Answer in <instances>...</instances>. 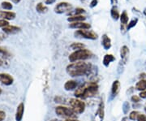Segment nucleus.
Listing matches in <instances>:
<instances>
[{"instance_id":"obj_1","label":"nucleus","mask_w":146,"mask_h":121,"mask_svg":"<svg viewBox=\"0 0 146 121\" xmlns=\"http://www.w3.org/2000/svg\"><path fill=\"white\" fill-rule=\"evenodd\" d=\"M93 65L91 63L78 61L70 63L67 66L66 71L69 76L72 77L82 76H89L93 72Z\"/></svg>"},{"instance_id":"obj_2","label":"nucleus","mask_w":146,"mask_h":121,"mask_svg":"<svg viewBox=\"0 0 146 121\" xmlns=\"http://www.w3.org/2000/svg\"><path fill=\"white\" fill-rule=\"evenodd\" d=\"M98 84L94 81L85 82L76 90L74 94L80 99H86L94 97L98 92Z\"/></svg>"},{"instance_id":"obj_3","label":"nucleus","mask_w":146,"mask_h":121,"mask_svg":"<svg viewBox=\"0 0 146 121\" xmlns=\"http://www.w3.org/2000/svg\"><path fill=\"white\" fill-rule=\"evenodd\" d=\"M93 56V53L90 51L88 49H82V50H79V51H76L73 53H72L68 59L70 62L74 63V62H78V61H84L86 59H89Z\"/></svg>"},{"instance_id":"obj_4","label":"nucleus","mask_w":146,"mask_h":121,"mask_svg":"<svg viewBox=\"0 0 146 121\" xmlns=\"http://www.w3.org/2000/svg\"><path fill=\"white\" fill-rule=\"evenodd\" d=\"M56 115L61 117H64L67 119H76V114L72 108H69L64 106H58L55 108Z\"/></svg>"},{"instance_id":"obj_5","label":"nucleus","mask_w":146,"mask_h":121,"mask_svg":"<svg viewBox=\"0 0 146 121\" xmlns=\"http://www.w3.org/2000/svg\"><path fill=\"white\" fill-rule=\"evenodd\" d=\"M69 105L76 114H82L85 111V102L80 98H71L69 100Z\"/></svg>"},{"instance_id":"obj_6","label":"nucleus","mask_w":146,"mask_h":121,"mask_svg":"<svg viewBox=\"0 0 146 121\" xmlns=\"http://www.w3.org/2000/svg\"><path fill=\"white\" fill-rule=\"evenodd\" d=\"M75 36L77 37H82L89 40H96L98 39V34L95 32L89 29H80L75 32Z\"/></svg>"},{"instance_id":"obj_7","label":"nucleus","mask_w":146,"mask_h":121,"mask_svg":"<svg viewBox=\"0 0 146 121\" xmlns=\"http://www.w3.org/2000/svg\"><path fill=\"white\" fill-rule=\"evenodd\" d=\"M72 9V5L69 3L68 2H61L58 3L54 7V12L58 14H63V13H67L70 12Z\"/></svg>"},{"instance_id":"obj_8","label":"nucleus","mask_w":146,"mask_h":121,"mask_svg":"<svg viewBox=\"0 0 146 121\" xmlns=\"http://www.w3.org/2000/svg\"><path fill=\"white\" fill-rule=\"evenodd\" d=\"M129 54L130 51L129 48L127 46H123L120 49V57H121V61H120V66H124L129 58Z\"/></svg>"},{"instance_id":"obj_9","label":"nucleus","mask_w":146,"mask_h":121,"mask_svg":"<svg viewBox=\"0 0 146 121\" xmlns=\"http://www.w3.org/2000/svg\"><path fill=\"white\" fill-rule=\"evenodd\" d=\"M14 82V78L7 73H0V83L4 85H11Z\"/></svg>"},{"instance_id":"obj_10","label":"nucleus","mask_w":146,"mask_h":121,"mask_svg":"<svg viewBox=\"0 0 146 121\" xmlns=\"http://www.w3.org/2000/svg\"><path fill=\"white\" fill-rule=\"evenodd\" d=\"M69 27L72 29H89L91 28V25L89 23L84 22V21H80V22H74L71 23L69 25Z\"/></svg>"},{"instance_id":"obj_11","label":"nucleus","mask_w":146,"mask_h":121,"mask_svg":"<svg viewBox=\"0 0 146 121\" xmlns=\"http://www.w3.org/2000/svg\"><path fill=\"white\" fill-rule=\"evenodd\" d=\"M120 22H121V30H124L125 28H127V25H128V20L129 17L126 11H123L122 14L120 15Z\"/></svg>"},{"instance_id":"obj_12","label":"nucleus","mask_w":146,"mask_h":121,"mask_svg":"<svg viewBox=\"0 0 146 121\" xmlns=\"http://www.w3.org/2000/svg\"><path fill=\"white\" fill-rule=\"evenodd\" d=\"M24 112H25V104L24 102H21L16 109V121H21L23 119L24 116Z\"/></svg>"},{"instance_id":"obj_13","label":"nucleus","mask_w":146,"mask_h":121,"mask_svg":"<svg viewBox=\"0 0 146 121\" xmlns=\"http://www.w3.org/2000/svg\"><path fill=\"white\" fill-rule=\"evenodd\" d=\"M96 116H98L99 117L100 121H102L104 120L105 103L103 100H101V102H100L99 105H98V108L97 112H96Z\"/></svg>"},{"instance_id":"obj_14","label":"nucleus","mask_w":146,"mask_h":121,"mask_svg":"<svg viewBox=\"0 0 146 121\" xmlns=\"http://www.w3.org/2000/svg\"><path fill=\"white\" fill-rule=\"evenodd\" d=\"M21 29L18 26H14V25H7V26L3 28V31L7 33V34H15L21 31Z\"/></svg>"},{"instance_id":"obj_15","label":"nucleus","mask_w":146,"mask_h":121,"mask_svg":"<svg viewBox=\"0 0 146 121\" xmlns=\"http://www.w3.org/2000/svg\"><path fill=\"white\" fill-rule=\"evenodd\" d=\"M120 91V82L116 80L113 82L112 86H111V96L112 98H115V96H117L118 94L119 93Z\"/></svg>"},{"instance_id":"obj_16","label":"nucleus","mask_w":146,"mask_h":121,"mask_svg":"<svg viewBox=\"0 0 146 121\" xmlns=\"http://www.w3.org/2000/svg\"><path fill=\"white\" fill-rule=\"evenodd\" d=\"M16 17V13L12 11H0V18L3 20H13Z\"/></svg>"},{"instance_id":"obj_17","label":"nucleus","mask_w":146,"mask_h":121,"mask_svg":"<svg viewBox=\"0 0 146 121\" xmlns=\"http://www.w3.org/2000/svg\"><path fill=\"white\" fill-rule=\"evenodd\" d=\"M102 47H103L105 50H106V51L110 49L111 46H112L111 40L106 34L102 35Z\"/></svg>"},{"instance_id":"obj_18","label":"nucleus","mask_w":146,"mask_h":121,"mask_svg":"<svg viewBox=\"0 0 146 121\" xmlns=\"http://www.w3.org/2000/svg\"><path fill=\"white\" fill-rule=\"evenodd\" d=\"M77 85H78V83H77L76 80H68L64 84V89H65V90H67V91H71V90L76 89Z\"/></svg>"},{"instance_id":"obj_19","label":"nucleus","mask_w":146,"mask_h":121,"mask_svg":"<svg viewBox=\"0 0 146 121\" xmlns=\"http://www.w3.org/2000/svg\"><path fill=\"white\" fill-rule=\"evenodd\" d=\"M115 60V57L113 55H110V54H106L103 57V59H102V63L104 64L105 67H109L110 63L113 61Z\"/></svg>"},{"instance_id":"obj_20","label":"nucleus","mask_w":146,"mask_h":121,"mask_svg":"<svg viewBox=\"0 0 146 121\" xmlns=\"http://www.w3.org/2000/svg\"><path fill=\"white\" fill-rule=\"evenodd\" d=\"M86 20L85 16H69L68 18V21H69L70 23H74V22H80V21H84Z\"/></svg>"},{"instance_id":"obj_21","label":"nucleus","mask_w":146,"mask_h":121,"mask_svg":"<svg viewBox=\"0 0 146 121\" xmlns=\"http://www.w3.org/2000/svg\"><path fill=\"white\" fill-rule=\"evenodd\" d=\"M110 16L113 18V20H115V21H118L120 18V14L116 6L112 7L111 10H110Z\"/></svg>"},{"instance_id":"obj_22","label":"nucleus","mask_w":146,"mask_h":121,"mask_svg":"<svg viewBox=\"0 0 146 121\" xmlns=\"http://www.w3.org/2000/svg\"><path fill=\"white\" fill-rule=\"evenodd\" d=\"M136 89L139 91L146 90V80H140L136 84Z\"/></svg>"},{"instance_id":"obj_23","label":"nucleus","mask_w":146,"mask_h":121,"mask_svg":"<svg viewBox=\"0 0 146 121\" xmlns=\"http://www.w3.org/2000/svg\"><path fill=\"white\" fill-rule=\"evenodd\" d=\"M70 48L76 51H79V50H82V49H84L85 48V46L84 44L81 43V42H73L72 44L70 46Z\"/></svg>"},{"instance_id":"obj_24","label":"nucleus","mask_w":146,"mask_h":121,"mask_svg":"<svg viewBox=\"0 0 146 121\" xmlns=\"http://www.w3.org/2000/svg\"><path fill=\"white\" fill-rule=\"evenodd\" d=\"M36 10L39 13H46L48 11V7L46 5H44L42 3H39L36 4Z\"/></svg>"},{"instance_id":"obj_25","label":"nucleus","mask_w":146,"mask_h":121,"mask_svg":"<svg viewBox=\"0 0 146 121\" xmlns=\"http://www.w3.org/2000/svg\"><path fill=\"white\" fill-rule=\"evenodd\" d=\"M85 12V10L84 9V8H80V7H77V8H76L74 11H71L70 12H69V14H70V16H80V15H82L83 13Z\"/></svg>"},{"instance_id":"obj_26","label":"nucleus","mask_w":146,"mask_h":121,"mask_svg":"<svg viewBox=\"0 0 146 121\" xmlns=\"http://www.w3.org/2000/svg\"><path fill=\"white\" fill-rule=\"evenodd\" d=\"M137 22H138V19H137V18L133 19L132 21H130V23H128V25H127L126 29H127V30H130L131 28H133V27L136 26V24H137Z\"/></svg>"},{"instance_id":"obj_27","label":"nucleus","mask_w":146,"mask_h":121,"mask_svg":"<svg viewBox=\"0 0 146 121\" xmlns=\"http://www.w3.org/2000/svg\"><path fill=\"white\" fill-rule=\"evenodd\" d=\"M0 56L2 57H5V58H7V57H10V53L8 52L7 50H6L4 48L0 47Z\"/></svg>"},{"instance_id":"obj_28","label":"nucleus","mask_w":146,"mask_h":121,"mask_svg":"<svg viewBox=\"0 0 146 121\" xmlns=\"http://www.w3.org/2000/svg\"><path fill=\"white\" fill-rule=\"evenodd\" d=\"M1 6H2V7L3 8V9H6V10H11V9H12V7H13V6L12 4L9 3V2H3L2 3H1Z\"/></svg>"},{"instance_id":"obj_29","label":"nucleus","mask_w":146,"mask_h":121,"mask_svg":"<svg viewBox=\"0 0 146 121\" xmlns=\"http://www.w3.org/2000/svg\"><path fill=\"white\" fill-rule=\"evenodd\" d=\"M130 104H129V102H123V113L124 114H127L128 113V111H130Z\"/></svg>"},{"instance_id":"obj_30","label":"nucleus","mask_w":146,"mask_h":121,"mask_svg":"<svg viewBox=\"0 0 146 121\" xmlns=\"http://www.w3.org/2000/svg\"><path fill=\"white\" fill-rule=\"evenodd\" d=\"M139 115H140V112H139V111H131L130 113V115H129V119L131 120H137V117H138Z\"/></svg>"},{"instance_id":"obj_31","label":"nucleus","mask_w":146,"mask_h":121,"mask_svg":"<svg viewBox=\"0 0 146 121\" xmlns=\"http://www.w3.org/2000/svg\"><path fill=\"white\" fill-rule=\"evenodd\" d=\"M131 101L132 102H134V103H138V102H141V98H140V96L133 95V96H131Z\"/></svg>"},{"instance_id":"obj_32","label":"nucleus","mask_w":146,"mask_h":121,"mask_svg":"<svg viewBox=\"0 0 146 121\" xmlns=\"http://www.w3.org/2000/svg\"><path fill=\"white\" fill-rule=\"evenodd\" d=\"M7 25H9V23H8V21H7V20L0 19V27H2V28H4V27L7 26Z\"/></svg>"},{"instance_id":"obj_33","label":"nucleus","mask_w":146,"mask_h":121,"mask_svg":"<svg viewBox=\"0 0 146 121\" xmlns=\"http://www.w3.org/2000/svg\"><path fill=\"white\" fill-rule=\"evenodd\" d=\"M137 121H146V116L145 115H144V114H141L140 113V115L138 116L137 117Z\"/></svg>"},{"instance_id":"obj_34","label":"nucleus","mask_w":146,"mask_h":121,"mask_svg":"<svg viewBox=\"0 0 146 121\" xmlns=\"http://www.w3.org/2000/svg\"><path fill=\"white\" fill-rule=\"evenodd\" d=\"M63 100H64V98H63L60 97V96H57V97L54 98V102H58V103L63 102Z\"/></svg>"},{"instance_id":"obj_35","label":"nucleus","mask_w":146,"mask_h":121,"mask_svg":"<svg viewBox=\"0 0 146 121\" xmlns=\"http://www.w3.org/2000/svg\"><path fill=\"white\" fill-rule=\"evenodd\" d=\"M6 118V113L3 111H0V121H3Z\"/></svg>"},{"instance_id":"obj_36","label":"nucleus","mask_w":146,"mask_h":121,"mask_svg":"<svg viewBox=\"0 0 146 121\" xmlns=\"http://www.w3.org/2000/svg\"><path fill=\"white\" fill-rule=\"evenodd\" d=\"M55 2H56V0H44L45 4H46V5H51Z\"/></svg>"},{"instance_id":"obj_37","label":"nucleus","mask_w":146,"mask_h":121,"mask_svg":"<svg viewBox=\"0 0 146 121\" xmlns=\"http://www.w3.org/2000/svg\"><path fill=\"white\" fill-rule=\"evenodd\" d=\"M98 0H92L91 3H90V7H94L98 5Z\"/></svg>"},{"instance_id":"obj_38","label":"nucleus","mask_w":146,"mask_h":121,"mask_svg":"<svg viewBox=\"0 0 146 121\" xmlns=\"http://www.w3.org/2000/svg\"><path fill=\"white\" fill-rule=\"evenodd\" d=\"M139 96H140L141 98H143V99L146 98V90H145V91H141V93H140V94H139Z\"/></svg>"},{"instance_id":"obj_39","label":"nucleus","mask_w":146,"mask_h":121,"mask_svg":"<svg viewBox=\"0 0 146 121\" xmlns=\"http://www.w3.org/2000/svg\"><path fill=\"white\" fill-rule=\"evenodd\" d=\"M110 3H111L113 5H115V4H117V3H118V0H110Z\"/></svg>"},{"instance_id":"obj_40","label":"nucleus","mask_w":146,"mask_h":121,"mask_svg":"<svg viewBox=\"0 0 146 121\" xmlns=\"http://www.w3.org/2000/svg\"><path fill=\"white\" fill-rule=\"evenodd\" d=\"M65 121H79V120H76V119H67Z\"/></svg>"},{"instance_id":"obj_41","label":"nucleus","mask_w":146,"mask_h":121,"mask_svg":"<svg viewBox=\"0 0 146 121\" xmlns=\"http://www.w3.org/2000/svg\"><path fill=\"white\" fill-rule=\"evenodd\" d=\"M12 2H13L14 3H18L21 2V0H12Z\"/></svg>"},{"instance_id":"obj_42","label":"nucleus","mask_w":146,"mask_h":121,"mask_svg":"<svg viewBox=\"0 0 146 121\" xmlns=\"http://www.w3.org/2000/svg\"><path fill=\"white\" fill-rule=\"evenodd\" d=\"M3 64V60H2V59H0V66H2Z\"/></svg>"},{"instance_id":"obj_43","label":"nucleus","mask_w":146,"mask_h":121,"mask_svg":"<svg viewBox=\"0 0 146 121\" xmlns=\"http://www.w3.org/2000/svg\"><path fill=\"white\" fill-rule=\"evenodd\" d=\"M127 117H124V118H123L122 119V121H127Z\"/></svg>"},{"instance_id":"obj_44","label":"nucleus","mask_w":146,"mask_h":121,"mask_svg":"<svg viewBox=\"0 0 146 121\" xmlns=\"http://www.w3.org/2000/svg\"><path fill=\"white\" fill-rule=\"evenodd\" d=\"M50 121H59L58 120H57V119H54V120H51Z\"/></svg>"},{"instance_id":"obj_45","label":"nucleus","mask_w":146,"mask_h":121,"mask_svg":"<svg viewBox=\"0 0 146 121\" xmlns=\"http://www.w3.org/2000/svg\"><path fill=\"white\" fill-rule=\"evenodd\" d=\"M144 14L146 16V9H145V11H144Z\"/></svg>"},{"instance_id":"obj_46","label":"nucleus","mask_w":146,"mask_h":121,"mask_svg":"<svg viewBox=\"0 0 146 121\" xmlns=\"http://www.w3.org/2000/svg\"><path fill=\"white\" fill-rule=\"evenodd\" d=\"M2 94V89L0 88V94Z\"/></svg>"},{"instance_id":"obj_47","label":"nucleus","mask_w":146,"mask_h":121,"mask_svg":"<svg viewBox=\"0 0 146 121\" xmlns=\"http://www.w3.org/2000/svg\"><path fill=\"white\" fill-rule=\"evenodd\" d=\"M145 111L146 112V104H145Z\"/></svg>"},{"instance_id":"obj_48","label":"nucleus","mask_w":146,"mask_h":121,"mask_svg":"<svg viewBox=\"0 0 146 121\" xmlns=\"http://www.w3.org/2000/svg\"><path fill=\"white\" fill-rule=\"evenodd\" d=\"M81 1H83V2H84V1H85V0H81Z\"/></svg>"}]
</instances>
